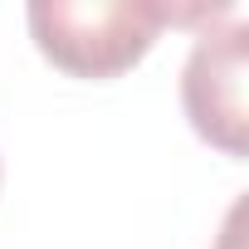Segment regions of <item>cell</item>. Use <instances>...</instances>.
Segmentation results:
<instances>
[{
    "mask_svg": "<svg viewBox=\"0 0 249 249\" xmlns=\"http://www.w3.org/2000/svg\"><path fill=\"white\" fill-rule=\"evenodd\" d=\"M249 25L244 15L205 30L181 69V107L196 137L225 157L249 152Z\"/></svg>",
    "mask_w": 249,
    "mask_h": 249,
    "instance_id": "2",
    "label": "cell"
},
{
    "mask_svg": "<svg viewBox=\"0 0 249 249\" xmlns=\"http://www.w3.org/2000/svg\"><path fill=\"white\" fill-rule=\"evenodd\" d=\"M39 54L73 78H117L166 30L157 0H35L25 10Z\"/></svg>",
    "mask_w": 249,
    "mask_h": 249,
    "instance_id": "1",
    "label": "cell"
}]
</instances>
